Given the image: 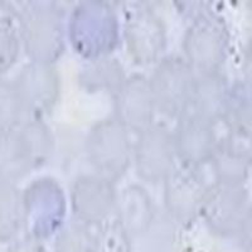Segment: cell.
Listing matches in <instances>:
<instances>
[{
  "instance_id": "obj_14",
  "label": "cell",
  "mask_w": 252,
  "mask_h": 252,
  "mask_svg": "<svg viewBox=\"0 0 252 252\" xmlns=\"http://www.w3.org/2000/svg\"><path fill=\"white\" fill-rule=\"evenodd\" d=\"M87 226L82 222L68 224L56 241V252H94V235Z\"/></svg>"
},
{
  "instance_id": "obj_3",
  "label": "cell",
  "mask_w": 252,
  "mask_h": 252,
  "mask_svg": "<svg viewBox=\"0 0 252 252\" xmlns=\"http://www.w3.org/2000/svg\"><path fill=\"white\" fill-rule=\"evenodd\" d=\"M183 47L189 66L201 73L218 72L228 49L226 27L217 18L202 15L187 31Z\"/></svg>"
},
{
  "instance_id": "obj_19",
  "label": "cell",
  "mask_w": 252,
  "mask_h": 252,
  "mask_svg": "<svg viewBox=\"0 0 252 252\" xmlns=\"http://www.w3.org/2000/svg\"><path fill=\"white\" fill-rule=\"evenodd\" d=\"M250 165L252 166V144H251V154H250Z\"/></svg>"
},
{
  "instance_id": "obj_6",
  "label": "cell",
  "mask_w": 252,
  "mask_h": 252,
  "mask_svg": "<svg viewBox=\"0 0 252 252\" xmlns=\"http://www.w3.org/2000/svg\"><path fill=\"white\" fill-rule=\"evenodd\" d=\"M215 125L189 110L178 118L173 140L175 155H178L184 165L199 168L209 163L220 145Z\"/></svg>"
},
{
  "instance_id": "obj_8",
  "label": "cell",
  "mask_w": 252,
  "mask_h": 252,
  "mask_svg": "<svg viewBox=\"0 0 252 252\" xmlns=\"http://www.w3.org/2000/svg\"><path fill=\"white\" fill-rule=\"evenodd\" d=\"M164 23L153 10L138 6L125 20V40L130 55L139 63H152L166 42Z\"/></svg>"
},
{
  "instance_id": "obj_12",
  "label": "cell",
  "mask_w": 252,
  "mask_h": 252,
  "mask_svg": "<svg viewBox=\"0 0 252 252\" xmlns=\"http://www.w3.org/2000/svg\"><path fill=\"white\" fill-rule=\"evenodd\" d=\"M119 222L130 237L145 232L154 218L149 194L139 186L125 189L119 201Z\"/></svg>"
},
{
  "instance_id": "obj_7",
  "label": "cell",
  "mask_w": 252,
  "mask_h": 252,
  "mask_svg": "<svg viewBox=\"0 0 252 252\" xmlns=\"http://www.w3.org/2000/svg\"><path fill=\"white\" fill-rule=\"evenodd\" d=\"M249 208L244 184H215L201 213L209 228L218 235L236 236Z\"/></svg>"
},
{
  "instance_id": "obj_5",
  "label": "cell",
  "mask_w": 252,
  "mask_h": 252,
  "mask_svg": "<svg viewBox=\"0 0 252 252\" xmlns=\"http://www.w3.org/2000/svg\"><path fill=\"white\" fill-rule=\"evenodd\" d=\"M201 168V166H199ZM197 166L184 165L165 179V206L179 222L188 223L202 212L209 189Z\"/></svg>"
},
{
  "instance_id": "obj_13",
  "label": "cell",
  "mask_w": 252,
  "mask_h": 252,
  "mask_svg": "<svg viewBox=\"0 0 252 252\" xmlns=\"http://www.w3.org/2000/svg\"><path fill=\"white\" fill-rule=\"evenodd\" d=\"M83 85L87 89L112 90L118 91L126 78L120 63L115 60H102L94 62L82 75Z\"/></svg>"
},
{
  "instance_id": "obj_11",
  "label": "cell",
  "mask_w": 252,
  "mask_h": 252,
  "mask_svg": "<svg viewBox=\"0 0 252 252\" xmlns=\"http://www.w3.org/2000/svg\"><path fill=\"white\" fill-rule=\"evenodd\" d=\"M232 92L228 90L227 81L218 72L199 73L194 80L189 111L217 124L226 118ZM186 110V111H187Z\"/></svg>"
},
{
  "instance_id": "obj_18",
  "label": "cell",
  "mask_w": 252,
  "mask_h": 252,
  "mask_svg": "<svg viewBox=\"0 0 252 252\" xmlns=\"http://www.w3.org/2000/svg\"><path fill=\"white\" fill-rule=\"evenodd\" d=\"M13 252H46L43 250V247L38 244H24L18 246L17 250H14Z\"/></svg>"
},
{
  "instance_id": "obj_2",
  "label": "cell",
  "mask_w": 252,
  "mask_h": 252,
  "mask_svg": "<svg viewBox=\"0 0 252 252\" xmlns=\"http://www.w3.org/2000/svg\"><path fill=\"white\" fill-rule=\"evenodd\" d=\"M194 80L192 67L183 60L161 61L149 80L157 110L170 118H179L188 109Z\"/></svg>"
},
{
  "instance_id": "obj_9",
  "label": "cell",
  "mask_w": 252,
  "mask_h": 252,
  "mask_svg": "<svg viewBox=\"0 0 252 252\" xmlns=\"http://www.w3.org/2000/svg\"><path fill=\"white\" fill-rule=\"evenodd\" d=\"M157 110L149 81L135 75L126 78L115 92L116 120L125 127L139 134L153 125Z\"/></svg>"
},
{
  "instance_id": "obj_1",
  "label": "cell",
  "mask_w": 252,
  "mask_h": 252,
  "mask_svg": "<svg viewBox=\"0 0 252 252\" xmlns=\"http://www.w3.org/2000/svg\"><path fill=\"white\" fill-rule=\"evenodd\" d=\"M86 152L97 175L110 182L116 181L130 164L127 130L116 119L98 123L90 131Z\"/></svg>"
},
{
  "instance_id": "obj_15",
  "label": "cell",
  "mask_w": 252,
  "mask_h": 252,
  "mask_svg": "<svg viewBox=\"0 0 252 252\" xmlns=\"http://www.w3.org/2000/svg\"><path fill=\"white\" fill-rule=\"evenodd\" d=\"M130 236L120 222L105 224L94 235V252H130Z\"/></svg>"
},
{
  "instance_id": "obj_10",
  "label": "cell",
  "mask_w": 252,
  "mask_h": 252,
  "mask_svg": "<svg viewBox=\"0 0 252 252\" xmlns=\"http://www.w3.org/2000/svg\"><path fill=\"white\" fill-rule=\"evenodd\" d=\"M72 208L85 224H101L118 204L112 182L100 175H82L72 187Z\"/></svg>"
},
{
  "instance_id": "obj_16",
  "label": "cell",
  "mask_w": 252,
  "mask_h": 252,
  "mask_svg": "<svg viewBox=\"0 0 252 252\" xmlns=\"http://www.w3.org/2000/svg\"><path fill=\"white\" fill-rule=\"evenodd\" d=\"M236 236L240 238L241 245L246 252H252V207H250L247 211Z\"/></svg>"
},
{
  "instance_id": "obj_4",
  "label": "cell",
  "mask_w": 252,
  "mask_h": 252,
  "mask_svg": "<svg viewBox=\"0 0 252 252\" xmlns=\"http://www.w3.org/2000/svg\"><path fill=\"white\" fill-rule=\"evenodd\" d=\"M173 134L161 124H153L139 134L135 144V168L139 177L149 183L164 181L174 170Z\"/></svg>"
},
{
  "instance_id": "obj_17",
  "label": "cell",
  "mask_w": 252,
  "mask_h": 252,
  "mask_svg": "<svg viewBox=\"0 0 252 252\" xmlns=\"http://www.w3.org/2000/svg\"><path fill=\"white\" fill-rule=\"evenodd\" d=\"M244 75L247 87L252 91V40L250 42L249 47L246 49V55H245Z\"/></svg>"
}]
</instances>
